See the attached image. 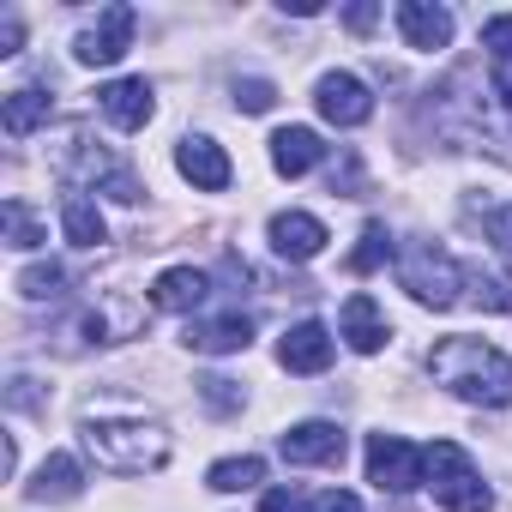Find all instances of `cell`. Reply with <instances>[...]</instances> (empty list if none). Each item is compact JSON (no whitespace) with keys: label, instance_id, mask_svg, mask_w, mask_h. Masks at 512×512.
I'll use <instances>...</instances> for the list:
<instances>
[{"label":"cell","instance_id":"obj_1","mask_svg":"<svg viewBox=\"0 0 512 512\" xmlns=\"http://www.w3.org/2000/svg\"><path fill=\"white\" fill-rule=\"evenodd\" d=\"M428 374L464 404H488V410L512 404V356H500L482 338H440L428 350Z\"/></svg>","mask_w":512,"mask_h":512},{"label":"cell","instance_id":"obj_2","mask_svg":"<svg viewBox=\"0 0 512 512\" xmlns=\"http://www.w3.org/2000/svg\"><path fill=\"white\" fill-rule=\"evenodd\" d=\"M85 452L121 476H145V470H163L169 464V440L151 428V422H91L85 428Z\"/></svg>","mask_w":512,"mask_h":512},{"label":"cell","instance_id":"obj_3","mask_svg":"<svg viewBox=\"0 0 512 512\" xmlns=\"http://www.w3.org/2000/svg\"><path fill=\"white\" fill-rule=\"evenodd\" d=\"M428 488H434V506H446V512H488L494 506L488 482L476 476V464H470V452L458 440L428 446Z\"/></svg>","mask_w":512,"mask_h":512},{"label":"cell","instance_id":"obj_4","mask_svg":"<svg viewBox=\"0 0 512 512\" xmlns=\"http://www.w3.org/2000/svg\"><path fill=\"white\" fill-rule=\"evenodd\" d=\"M398 284L422 302V308H452L458 302V284H464V266H452V253L434 247V241H410L398 253Z\"/></svg>","mask_w":512,"mask_h":512},{"label":"cell","instance_id":"obj_5","mask_svg":"<svg viewBox=\"0 0 512 512\" xmlns=\"http://www.w3.org/2000/svg\"><path fill=\"white\" fill-rule=\"evenodd\" d=\"M428 476V452L398 434H368V482L386 494H410Z\"/></svg>","mask_w":512,"mask_h":512},{"label":"cell","instance_id":"obj_6","mask_svg":"<svg viewBox=\"0 0 512 512\" xmlns=\"http://www.w3.org/2000/svg\"><path fill=\"white\" fill-rule=\"evenodd\" d=\"M133 31H139V13H133V7H103L97 25L79 31L73 55H79L85 67H115V61L127 55V43H133Z\"/></svg>","mask_w":512,"mask_h":512},{"label":"cell","instance_id":"obj_7","mask_svg":"<svg viewBox=\"0 0 512 512\" xmlns=\"http://www.w3.org/2000/svg\"><path fill=\"white\" fill-rule=\"evenodd\" d=\"M314 103H320V115H326L332 127H362V121L374 115V97H368V85H362L356 73H326V79L314 85Z\"/></svg>","mask_w":512,"mask_h":512},{"label":"cell","instance_id":"obj_8","mask_svg":"<svg viewBox=\"0 0 512 512\" xmlns=\"http://www.w3.org/2000/svg\"><path fill=\"white\" fill-rule=\"evenodd\" d=\"M284 464H344V428L338 422H296L290 434H278Z\"/></svg>","mask_w":512,"mask_h":512},{"label":"cell","instance_id":"obj_9","mask_svg":"<svg viewBox=\"0 0 512 512\" xmlns=\"http://www.w3.org/2000/svg\"><path fill=\"white\" fill-rule=\"evenodd\" d=\"M278 362H284L290 374H326V368H332V332H326L320 320L290 326L284 344H278Z\"/></svg>","mask_w":512,"mask_h":512},{"label":"cell","instance_id":"obj_10","mask_svg":"<svg viewBox=\"0 0 512 512\" xmlns=\"http://www.w3.org/2000/svg\"><path fill=\"white\" fill-rule=\"evenodd\" d=\"M272 247H278V260H320V247H326V223L308 217V211H278L272 217Z\"/></svg>","mask_w":512,"mask_h":512},{"label":"cell","instance_id":"obj_11","mask_svg":"<svg viewBox=\"0 0 512 512\" xmlns=\"http://www.w3.org/2000/svg\"><path fill=\"white\" fill-rule=\"evenodd\" d=\"M175 169H181L193 187H205V193H223L229 175H235L217 139H181V145H175Z\"/></svg>","mask_w":512,"mask_h":512},{"label":"cell","instance_id":"obj_12","mask_svg":"<svg viewBox=\"0 0 512 512\" xmlns=\"http://www.w3.org/2000/svg\"><path fill=\"white\" fill-rule=\"evenodd\" d=\"M97 109H103L121 133H139V127L151 121V85H145V79H115V85L97 91Z\"/></svg>","mask_w":512,"mask_h":512},{"label":"cell","instance_id":"obj_13","mask_svg":"<svg viewBox=\"0 0 512 512\" xmlns=\"http://www.w3.org/2000/svg\"><path fill=\"white\" fill-rule=\"evenodd\" d=\"M187 344L205 350V356H235V350L253 344V320L241 308L235 314H217V320H199V326H187Z\"/></svg>","mask_w":512,"mask_h":512},{"label":"cell","instance_id":"obj_14","mask_svg":"<svg viewBox=\"0 0 512 512\" xmlns=\"http://www.w3.org/2000/svg\"><path fill=\"white\" fill-rule=\"evenodd\" d=\"M398 31H404L410 49H446L452 43V13L428 7V0H404V7H398Z\"/></svg>","mask_w":512,"mask_h":512},{"label":"cell","instance_id":"obj_15","mask_svg":"<svg viewBox=\"0 0 512 512\" xmlns=\"http://www.w3.org/2000/svg\"><path fill=\"white\" fill-rule=\"evenodd\" d=\"M205 296H211V278L193 272V266H169V272L151 284V302H157L163 314H193Z\"/></svg>","mask_w":512,"mask_h":512},{"label":"cell","instance_id":"obj_16","mask_svg":"<svg viewBox=\"0 0 512 512\" xmlns=\"http://www.w3.org/2000/svg\"><path fill=\"white\" fill-rule=\"evenodd\" d=\"M338 332L350 338V350H356V356H374V350L386 344V320H380V302L356 290V296L344 302V314H338Z\"/></svg>","mask_w":512,"mask_h":512},{"label":"cell","instance_id":"obj_17","mask_svg":"<svg viewBox=\"0 0 512 512\" xmlns=\"http://www.w3.org/2000/svg\"><path fill=\"white\" fill-rule=\"evenodd\" d=\"M320 157H326V145H320L314 127H278V133H272V163H278V175H308Z\"/></svg>","mask_w":512,"mask_h":512},{"label":"cell","instance_id":"obj_18","mask_svg":"<svg viewBox=\"0 0 512 512\" xmlns=\"http://www.w3.org/2000/svg\"><path fill=\"white\" fill-rule=\"evenodd\" d=\"M79 458H67V452H49L43 458V470H37V482H31V494L37 500H79Z\"/></svg>","mask_w":512,"mask_h":512},{"label":"cell","instance_id":"obj_19","mask_svg":"<svg viewBox=\"0 0 512 512\" xmlns=\"http://www.w3.org/2000/svg\"><path fill=\"white\" fill-rule=\"evenodd\" d=\"M43 121H49V97L43 91H13L7 103H0V127H7V139H31Z\"/></svg>","mask_w":512,"mask_h":512},{"label":"cell","instance_id":"obj_20","mask_svg":"<svg viewBox=\"0 0 512 512\" xmlns=\"http://www.w3.org/2000/svg\"><path fill=\"white\" fill-rule=\"evenodd\" d=\"M61 229H67L73 247H97V241L109 235L103 217H97V205H91L85 193H67V199H61Z\"/></svg>","mask_w":512,"mask_h":512},{"label":"cell","instance_id":"obj_21","mask_svg":"<svg viewBox=\"0 0 512 512\" xmlns=\"http://www.w3.org/2000/svg\"><path fill=\"white\" fill-rule=\"evenodd\" d=\"M217 494H241V488H260L266 482V458H223V464H211V476H205Z\"/></svg>","mask_w":512,"mask_h":512},{"label":"cell","instance_id":"obj_22","mask_svg":"<svg viewBox=\"0 0 512 512\" xmlns=\"http://www.w3.org/2000/svg\"><path fill=\"white\" fill-rule=\"evenodd\" d=\"M0 223H7V247H19V253H31V247L49 241V229L37 223V211H31L25 199H7V205H0Z\"/></svg>","mask_w":512,"mask_h":512},{"label":"cell","instance_id":"obj_23","mask_svg":"<svg viewBox=\"0 0 512 512\" xmlns=\"http://www.w3.org/2000/svg\"><path fill=\"white\" fill-rule=\"evenodd\" d=\"M464 284L476 290L482 308L494 314H512V272H488V266H464Z\"/></svg>","mask_w":512,"mask_h":512},{"label":"cell","instance_id":"obj_24","mask_svg":"<svg viewBox=\"0 0 512 512\" xmlns=\"http://www.w3.org/2000/svg\"><path fill=\"white\" fill-rule=\"evenodd\" d=\"M61 290H67V266H55V260H37V266L19 272V296H25V302H49V296H61Z\"/></svg>","mask_w":512,"mask_h":512},{"label":"cell","instance_id":"obj_25","mask_svg":"<svg viewBox=\"0 0 512 512\" xmlns=\"http://www.w3.org/2000/svg\"><path fill=\"white\" fill-rule=\"evenodd\" d=\"M386 253H392V235H386V223H368V229H362V247L350 253V272H356V278H368L374 266H386Z\"/></svg>","mask_w":512,"mask_h":512},{"label":"cell","instance_id":"obj_26","mask_svg":"<svg viewBox=\"0 0 512 512\" xmlns=\"http://www.w3.org/2000/svg\"><path fill=\"white\" fill-rule=\"evenodd\" d=\"M470 217L482 223V241H494L500 253H512V205H470Z\"/></svg>","mask_w":512,"mask_h":512},{"label":"cell","instance_id":"obj_27","mask_svg":"<svg viewBox=\"0 0 512 512\" xmlns=\"http://www.w3.org/2000/svg\"><path fill=\"white\" fill-rule=\"evenodd\" d=\"M272 103H278V85H272V79H235V109L266 115Z\"/></svg>","mask_w":512,"mask_h":512},{"label":"cell","instance_id":"obj_28","mask_svg":"<svg viewBox=\"0 0 512 512\" xmlns=\"http://www.w3.org/2000/svg\"><path fill=\"white\" fill-rule=\"evenodd\" d=\"M199 398H205L217 416H235V410H241V386L223 380V374H205V380H199Z\"/></svg>","mask_w":512,"mask_h":512},{"label":"cell","instance_id":"obj_29","mask_svg":"<svg viewBox=\"0 0 512 512\" xmlns=\"http://www.w3.org/2000/svg\"><path fill=\"white\" fill-rule=\"evenodd\" d=\"M482 49H494V61H500V67L512 61V13H500V19H488V25H482Z\"/></svg>","mask_w":512,"mask_h":512},{"label":"cell","instance_id":"obj_30","mask_svg":"<svg viewBox=\"0 0 512 512\" xmlns=\"http://www.w3.org/2000/svg\"><path fill=\"white\" fill-rule=\"evenodd\" d=\"M308 512H362V500H356V494H344V488H326V494H314V500H308Z\"/></svg>","mask_w":512,"mask_h":512},{"label":"cell","instance_id":"obj_31","mask_svg":"<svg viewBox=\"0 0 512 512\" xmlns=\"http://www.w3.org/2000/svg\"><path fill=\"white\" fill-rule=\"evenodd\" d=\"M344 25H350V31H374V25H380V7H350Z\"/></svg>","mask_w":512,"mask_h":512},{"label":"cell","instance_id":"obj_32","mask_svg":"<svg viewBox=\"0 0 512 512\" xmlns=\"http://www.w3.org/2000/svg\"><path fill=\"white\" fill-rule=\"evenodd\" d=\"M0 55H19V19H0Z\"/></svg>","mask_w":512,"mask_h":512},{"label":"cell","instance_id":"obj_33","mask_svg":"<svg viewBox=\"0 0 512 512\" xmlns=\"http://www.w3.org/2000/svg\"><path fill=\"white\" fill-rule=\"evenodd\" d=\"M260 512H296V494H290V488H272V494L260 500Z\"/></svg>","mask_w":512,"mask_h":512}]
</instances>
